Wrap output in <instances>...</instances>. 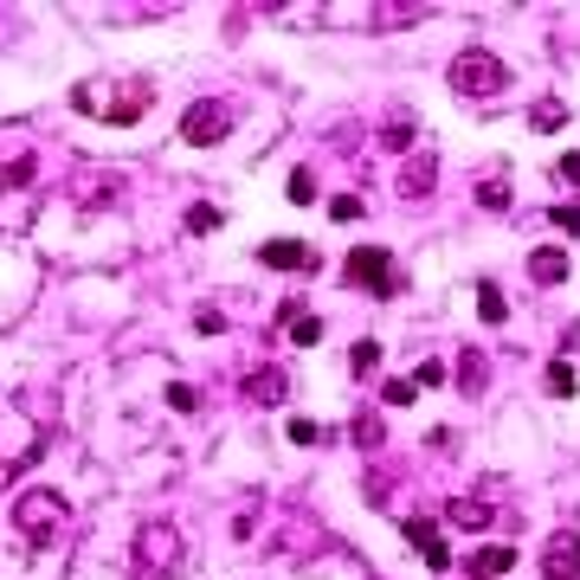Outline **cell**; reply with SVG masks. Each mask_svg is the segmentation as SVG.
<instances>
[{"label": "cell", "mask_w": 580, "mask_h": 580, "mask_svg": "<svg viewBox=\"0 0 580 580\" xmlns=\"http://www.w3.org/2000/svg\"><path fill=\"white\" fill-rule=\"evenodd\" d=\"M148 97H155V84L148 77H84L72 90V104L84 110V117H97V123H136L148 110Z\"/></svg>", "instance_id": "6da1fadb"}, {"label": "cell", "mask_w": 580, "mask_h": 580, "mask_svg": "<svg viewBox=\"0 0 580 580\" xmlns=\"http://www.w3.org/2000/svg\"><path fill=\"white\" fill-rule=\"evenodd\" d=\"M65 522H72V509H65V497H59V491H26V497L13 504V529H20L33 548H46Z\"/></svg>", "instance_id": "7a4b0ae2"}, {"label": "cell", "mask_w": 580, "mask_h": 580, "mask_svg": "<svg viewBox=\"0 0 580 580\" xmlns=\"http://www.w3.org/2000/svg\"><path fill=\"white\" fill-rule=\"evenodd\" d=\"M451 90H458V97H471V104H478V97H504V90H509V65H497L491 52H478V46H471V52H458V59H451Z\"/></svg>", "instance_id": "3957f363"}, {"label": "cell", "mask_w": 580, "mask_h": 580, "mask_svg": "<svg viewBox=\"0 0 580 580\" xmlns=\"http://www.w3.org/2000/svg\"><path fill=\"white\" fill-rule=\"evenodd\" d=\"M174 561H181V535H174V522H143V529H136V575L168 580L174 575Z\"/></svg>", "instance_id": "277c9868"}, {"label": "cell", "mask_w": 580, "mask_h": 580, "mask_svg": "<svg viewBox=\"0 0 580 580\" xmlns=\"http://www.w3.org/2000/svg\"><path fill=\"white\" fill-rule=\"evenodd\" d=\"M65 201L84 207V214H104V207L123 201V174L117 168H77L72 181H65Z\"/></svg>", "instance_id": "5b68a950"}, {"label": "cell", "mask_w": 580, "mask_h": 580, "mask_svg": "<svg viewBox=\"0 0 580 580\" xmlns=\"http://www.w3.org/2000/svg\"><path fill=\"white\" fill-rule=\"evenodd\" d=\"M181 136L194 148H214L232 136V104L226 97H201V104H188V117H181Z\"/></svg>", "instance_id": "8992f818"}, {"label": "cell", "mask_w": 580, "mask_h": 580, "mask_svg": "<svg viewBox=\"0 0 580 580\" xmlns=\"http://www.w3.org/2000/svg\"><path fill=\"white\" fill-rule=\"evenodd\" d=\"M342 278L355 290H374V297H387L394 290V258L380 252V245H355L349 258H342Z\"/></svg>", "instance_id": "52a82bcc"}, {"label": "cell", "mask_w": 580, "mask_h": 580, "mask_svg": "<svg viewBox=\"0 0 580 580\" xmlns=\"http://www.w3.org/2000/svg\"><path fill=\"white\" fill-rule=\"evenodd\" d=\"M542 575L548 580H580V529H555L542 548Z\"/></svg>", "instance_id": "ba28073f"}, {"label": "cell", "mask_w": 580, "mask_h": 580, "mask_svg": "<svg viewBox=\"0 0 580 580\" xmlns=\"http://www.w3.org/2000/svg\"><path fill=\"white\" fill-rule=\"evenodd\" d=\"M33 174H39V155H33V143L0 136V188H33Z\"/></svg>", "instance_id": "9c48e42d"}, {"label": "cell", "mask_w": 580, "mask_h": 580, "mask_svg": "<svg viewBox=\"0 0 580 580\" xmlns=\"http://www.w3.org/2000/svg\"><path fill=\"white\" fill-rule=\"evenodd\" d=\"M285 394H290V374L278 362L245 374V400H252V407H285Z\"/></svg>", "instance_id": "30bf717a"}, {"label": "cell", "mask_w": 580, "mask_h": 580, "mask_svg": "<svg viewBox=\"0 0 580 580\" xmlns=\"http://www.w3.org/2000/svg\"><path fill=\"white\" fill-rule=\"evenodd\" d=\"M433 181H438L433 155H413V161L400 168V181H394V194H400V201H426V194H433Z\"/></svg>", "instance_id": "8fae6325"}, {"label": "cell", "mask_w": 580, "mask_h": 580, "mask_svg": "<svg viewBox=\"0 0 580 580\" xmlns=\"http://www.w3.org/2000/svg\"><path fill=\"white\" fill-rule=\"evenodd\" d=\"M407 548H420V555H426V568H445V561H451L445 535H438V529L426 522V516H413V522H407Z\"/></svg>", "instance_id": "7c38bea8"}, {"label": "cell", "mask_w": 580, "mask_h": 580, "mask_svg": "<svg viewBox=\"0 0 580 580\" xmlns=\"http://www.w3.org/2000/svg\"><path fill=\"white\" fill-rule=\"evenodd\" d=\"M258 265L290 271V265H316V258H310V245H297V239H265V245H258Z\"/></svg>", "instance_id": "4fadbf2b"}, {"label": "cell", "mask_w": 580, "mask_h": 580, "mask_svg": "<svg viewBox=\"0 0 580 580\" xmlns=\"http://www.w3.org/2000/svg\"><path fill=\"white\" fill-rule=\"evenodd\" d=\"M445 522H458V529L478 535V529H491V504H484V497H451V504H445Z\"/></svg>", "instance_id": "5bb4252c"}, {"label": "cell", "mask_w": 580, "mask_h": 580, "mask_svg": "<svg viewBox=\"0 0 580 580\" xmlns=\"http://www.w3.org/2000/svg\"><path fill=\"white\" fill-rule=\"evenodd\" d=\"M529 278H535L542 290H555L561 278H568V258H561L555 245H542V252H529Z\"/></svg>", "instance_id": "9a60e30c"}, {"label": "cell", "mask_w": 580, "mask_h": 580, "mask_svg": "<svg viewBox=\"0 0 580 580\" xmlns=\"http://www.w3.org/2000/svg\"><path fill=\"white\" fill-rule=\"evenodd\" d=\"M478 207H491V214H504V207H509V174H504V161H497V174H484V181H478Z\"/></svg>", "instance_id": "2e32d148"}, {"label": "cell", "mask_w": 580, "mask_h": 580, "mask_svg": "<svg viewBox=\"0 0 580 580\" xmlns=\"http://www.w3.org/2000/svg\"><path fill=\"white\" fill-rule=\"evenodd\" d=\"M484 380H491V362H484L478 349H464V362H458V387L478 400V394H484Z\"/></svg>", "instance_id": "e0dca14e"}, {"label": "cell", "mask_w": 580, "mask_h": 580, "mask_svg": "<svg viewBox=\"0 0 580 580\" xmlns=\"http://www.w3.org/2000/svg\"><path fill=\"white\" fill-rule=\"evenodd\" d=\"M529 123H535L542 136H555V130L568 123V104H561V97H535V110H529Z\"/></svg>", "instance_id": "ac0fdd59"}, {"label": "cell", "mask_w": 580, "mask_h": 580, "mask_svg": "<svg viewBox=\"0 0 580 580\" xmlns=\"http://www.w3.org/2000/svg\"><path fill=\"white\" fill-rule=\"evenodd\" d=\"M516 568V548H478L471 555V575H509Z\"/></svg>", "instance_id": "d6986e66"}, {"label": "cell", "mask_w": 580, "mask_h": 580, "mask_svg": "<svg viewBox=\"0 0 580 580\" xmlns=\"http://www.w3.org/2000/svg\"><path fill=\"white\" fill-rule=\"evenodd\" d=\"M380 148H413V117H407V110H394V117L380 123Z\"/></svg>", "instance_id": "ffe728a7"}, {"label": "cell", "mask_w": 580, "mask_h": 580, "mask_svg": "<svg viewBox=\"0 0 580 580\" xmlns=\"http://www.w3.org/2000/svg\"><path fill=\"white\" fill-rule=\"evenodd\" d=\"M426 7H413V0H387V7H374V26H413Z\"/></svg>", "instance_id": "44dd1931"}, {"label": "cell", "mask_w": 580, "mask_h": 580, "mask_svg": "<svg viewBox=\"0 0 580 580\" xmlns=\"http://www.w3.org/2000/svg\"><path fill=\"white\" fill-rule=\"evenodd\" d=\"M542 387H548L555 400H568V394H575V362H568V355H561V362H548V380H542Z\"/></svg>", "instance_id": "7402d4cb"}, {"label": "cell", "mask_w": 580, "mask_h": 580, "mask_svg": "<svg viewBox=\"0 0 580 580\" xmlns=\"http://www.w3.org/2000/svg\"><path fill=\"white\" fill-rule=\"evenodd\" d=\"M290 342H297V349H316V342H323V323H316V316H290Z\"/></svg>", "instance_id": "603a6c76"}, {"label": "cell", "mask_w": 580, "mask_h": 580, "mask_svg": "<svg viewBox=\"0 0 580 580\" xmlns=\"http://www.w3.org/2000/svg\"><path fill=\"white\" fill-rule=\"evenodd\" d=\"M214 226H219V207H207V201H194V207H188V232H194V239H207Z\"/></svg>", "instance_id": "cb8c5ba5"}, {"label": "cell", "mask_w": 580, "mask_h": 580, "mask_svg": "<svg viewBox=\"0 0 580 580\" xmlns=\"http://www.w3.org/2000/svg\"><path fill=\"white\" fill-rule=\"evenodd\" d=\"M478 310H484V323H504V290L491 285V278L478 285Z\"/></svg>", "instance_id": "d4e9b609"}, {"label": "cell", "mask_w": 580, "mask_h": 580, "mask_svg": "<svg viewBox=\"0 0 580 580\" xmlns=\"http://www.w3.org/2000/svg\"><path fill=\"white\" fill-rule=\"evenodd\" d=\"M290 201H297V207H310V201H316V174H310V168H297V174H290Z\"/></svg>", "instance_id": "484cf974"}, {"label": "cell", "mask_w": 580, "mask_h": 580, "mask_svg": "<svg viewBox=\"0 0 580 580\" xmlns=\"http://www.w3.org/2000/svg\"><path fill=\"white\" fill-rule=\"evenodd\" d=\"M349 367H355V374L380 367V342H355V349H349Z\"/></svg>", "instance_id": "4316f807"}, {"label": "cell", "mask_w": 580, "mask_h": 580, "mask_svg": "<svg viewBox=\"0 0 580 580\" xmlns=\"http://www.w3.org/2000/svg\"><path fill=\"white\" fill-rule=\"evenodd\" d=\"M329 219H342V226L362 219V201H355V194H336V201H329Z\"/></svg>", "instance_id": "83f0119b"}, {"label": "cell", "mask_w": 580, "mask_h": 580, "mask_svg": "<svg viewBox=\"0 0 580 580\" xmlns=\"http://www.w3.org/2000/svg\"><path fill=\"white\" fill-rule=\"evenodd\" d=\"M413 394H420V380H387V394H380V400H387V407H407Z\"/></svg>", "instance_id": "f1b7e54d"}, {"label": "cell", "mask_w": 580, "mask_h": 580, "mask_svg": "<svg viewBox=\"0 0 580 580\" xmlns=\"http://www.w3.org/2000/svg\"><path fill=\"white\" fill-rule=\"evenodd\" d=\"M555 174H561V181H568V188H580V148H568V155H561V161H555Z\"/></svg>", "instance_id": "f546056e"}, {"label": "cell", "mask_w": 580, "mask_h": 580, "mask_svg": "<svg viewBox=\"0 0 580 580\" xmlns=\"http://www.w3.org/2000/svg\"><path fill=\"white\" fill-rule=\"evenodd\" d=\"M290 438H297V445H316L323 426H316V420H290Z\"/></svg>", "instance_id": "4dcf8cb0"}, {"label": "cell", "mask_w": 580, "mask_h": 580, "mask_svg": "<svg viewBox=\"0 0 580 580\" xmlns=\"http://www.w3.org/2000/svg\"><path fill=\"white\" fill-rule=\"evenodd\" d=\"M355 445H362V451H374V445H380V426H374V420H355Z\"/></svg>", "instance_id": "1f68e13d"}, {"label": "cell", "mask_w": 580, "mask_h": 580, "mask_svg": "<svg viewBox=\"0 0 580 580\" xmlns=\"http://www.w3.org/2000/svg\"><path fill=\"white\" fill-rule=\"evenodd\" d=\"M548 219H555V226H561L568 239H575V232H580V207H555V214H548Z\"/></svg>", "instance_id": "d6a6232c"}, {"label": "cell", "mask_w": 580, "mask_h": 580, "mask_svg": "<svg viewBox=\"0 0 580 580\" xmlns=\"http://www.w3.org/2000/svg\"><path fill=\"white\" fill-rule=\"evenodd\" d=\"M194 329H201V336H219V329H226V316H219V310H201V316H194Z\"/></svg>", "instance_id": "836d02e7"}, {"label": "cell", "mask_w": 580, "mask_h": 580, "mask_svg": "<svg viewBox=\"0 0 580 580\" xmlns=\"http://www.w3.org/2000/svg\"><path fill=\"white\" fill-rule=\"evenodd\" d=\"M168 407H181V413H194V387H181V380H174V387H168Z\"/></svg>", "instance_id": "e575fe53"}, {"label": "cell", "mask_w": 580, "mask_h": 580, "mask_svg": "<svg viewBox=\"0 0 580 580\" xmlns=\"http://www.w3.org/2000/svg\"><path fill=\"white\" fill-rule=\"evenodd\" d=\"M413 380H420V387H438V380H445V367H438V362H420V367H413Z\"/></svg>", "instance_id": "d590c367"}]
</instances>
